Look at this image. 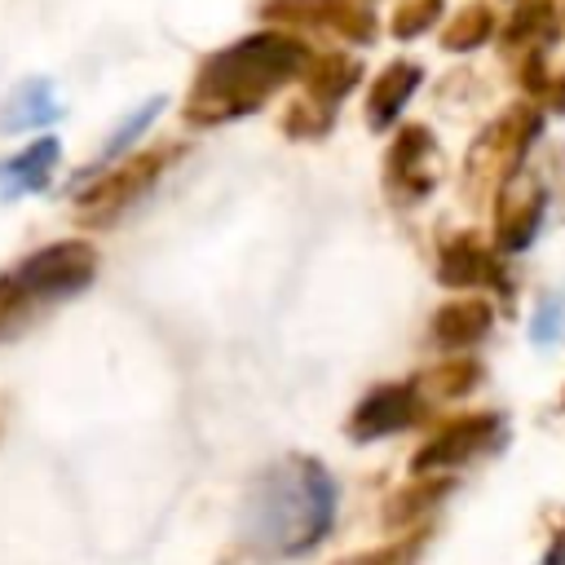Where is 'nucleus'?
Instances as JSON below:
<instances>
[{
  "mask_svg": "<svg viewBox=\"0 0 565 565\" xmlns=\"http://www.w3.org/2000/svg\"><path fill=\"white\" fill-rule=\"evenodd\" d=\"M57 115H62V106L53 97V84L35 75V79H22L4 97V106H0V132H31V128L53 124Z\"/></svg>",
  "mask_w": 565,
  "mask_h": 565,
  "instance_id": "nucleus-13",
  "label": "nucleus"
},
{
  "mask_svg": "<svg viewBox=\"0 0 565 565\" xmlns=\"http://www.w3.org/2000/svg\"><path fill=\"white\" fill-rule=\"evenodd\" d=\"M309 102L322 106V110H335V102L362 79V62L349 57V53H322V57H309Z\"/></svg>",
  "mask_w": 565,
  "mask_h": 565,
  "instance_id": "nucleus-15",
  "label": "nucleus"
},
{
  "mask_svg": "<svg viewBox=\"0 0 565 565\" xmlns=\"http://www.w3.org/2000/svg\"><path fill=\"white\" fill-rule=\"evenodd\" d=\"M181 159V146H154V150H128L115 159L88 190L75 194V221L79 225H115L132 203L150 194V185Z\"/></svg>",
  "mask_w": 565,
  "mask_h": 565,
  "instance_id": "nucleus-4",
  "label": "nucleus"
},
{
  "mask_svg": "<svg viewBox=\"0 0 565 565\" xmlns=\"http://www.w3.org/2000/svg\"><path fill=\"white\" fill-rule=\"evenodd\" d=\"M406 556H411V543H397V547H380V552L349 556V561H335V565H406Z\"/></svg>",
  "mask_w": 565,
  "mask_h": 565,
  "instance_id": "nucleus-25",
  "label": "nucleus"
},
{
  "mask_svg": "<svg viewBox=\"0 0 565 565\" xmlns=\"http://www.w3.org/2000/svg\"><path fill=\"white\" fill-rule=\"evenodd\" d=\"M547 88H552V106L565 110V79H547Z\"/></svg>",
  "mask_w": 565,
  "mask_h": 565,
  "instance_id": "nucleus-27",
  "label": "nucleus"
},
{
  "mask_svg": "<svg viewBox=\"0 0 565 565\" xmlns=\"http://www.w3.org/2000/svg\"><path fill=\"white\" fill-rule=\"evenodd\" d=\"M561 327H565V300H561V296H547V300L534 309V318H530V335H534L539 344H552V340L561 335Z\"/></svg>",
  "mask_w": 565,
  "mask_h": 565,
  "instance_id": "nucleus-24",
  "label": "nucleus"
},
{
  "mask_svg": "<svg viewBox=\"0 0 565 565\" xmlns=\"http://www.w3.org/2000/svg\"><path fill=\"white\" fill-rule=\"evenodd\" d=\"M428 384H433L441 397H463V393H472V388L481 384V366H477V362H450V366H437V371L428 375Z\"/></svg>",
  "mask_w": 565,
  "mask_h": 565,
  "instance_id": "nucleus-22",
  "label": "nucleus"
},
{
  "mask_svg": "<svg viewBox=\"0 0 565 565\" xmlns=\"http://www.w3.org/2000/svg\"><path fill=\"white\" fill-rule=\"evenodd\" d=\"M335 521V481L309 455L265 463L238 508V543L260 561H296L313 552Z\"/></svg>",
  "mask_w": 565,
  "mask_h": 565,
  "instance_id": "nucleus-1",
  "label": "nucleus"
},
{
  "mask_svg": "<svg viewBox=\"0 0 565 565\" xmlns=\"http://www.w3.org/2000/svg\"><path fill=\"white\" fill-rule=\"evenodd\" d=\"M490 35H494V9H490V4H468V9L441 31V44H446L450 53H468V49L486 44Z\"/></svg>",
  "mask_w": 565,
  "mask_h": 565,
  "instance_id": "nucleus-19",
  "label": "nucleus"
},
{
  "mask_svg": "<svg viewBox=\"0 0 565 565\" xmlns=\"http://www.w3.org/2000/svg\"><path fill=\"white\" fill-rule=\"evenodd\" d=\"M437 13H441V0H406L397 13H393V35L397 40H411V35H419L424 26H433L437 22Z\"/></svg>",
  "mask_w": 565,
  "mask_h": 565,
  "instance_id": "nucleus-23",
  "label": "nucleus"
},
{
  "mask_svg": "<svg viewBox=\"0 0 565 565\" xmlns=\"http://www.w3.org/2000/svg\"><path fill=\"white\" fill-rule=\"evenodd\" d=\"M159 110H163V97H146V102H141L132 115H124V119H119V128L102 141V154H97V159H102V163H110V159L128 154V150H132V141H137V137L159 119Z\"/></svg>",
  "mask_w": 565,
  "mask_h": 565,
  "instance_id": "nucleus-20",
  "label": "nucleus"
},
{
  "mask_svg": "<svg viewBox=\"0 0 565 565\" xmlns=\"http://www.w3.org/2000/svg\"><path fill=\"white\" fill-rule=\"evenodd\" d=\"M437 185V141L428 128L406 124L397 128L388 154H384V190L397 203H419Z\"/></svg>",
  "mask_w": 565,
  "mask_h": 565,
  "instance_id": "nucleus-6",
  "label": "nucleus"
},
{
  "mask_svg": "<svg viewBox=\"0 0 565 565\" xmlns=\"http://www.w3.org/2000/svg\"><path fill=\"white\" fill-rule=\"evenodd\" d=\"M561 402H565V393H561Z\"/></svg>",
  "mask_w": 565,
  "mask_h": 565,
  "instance_id": "nucleus-29",
  "label": "nucleus"
},
{
  "mask_svg": "<svg viewBox=\"0 0 565 565\" xmlns=\"http://www.w3.org/2000/svg\"><path fill=\"white\" fill-rule=\"evenodd\" d=\"M327 124H331V110L313 106L309 97L291 102V106H287V115H282V132H287V137H322V132H327Z\"/></svg>",
  "mask_w": 565,
  "mask_h": 565,
  "instance_id": "nucleus-21",
  "label": "nucleus"
},
{
  "mask_svg": "<svg viewBox=\"0 0 565 565\" xmlns=\"http://www.w3.org/2000/svg\"><path fill=\"white\" fill-rule=\"evenodd\" d=\"M4 424H9V397L0 393V437H4Z\"/></svg>",
  "mask_w": 565,
  "mask_h": 565,
  "instance_id": "nucleus-28",
  "label": "nucleus"
},
{
  "mask_svg": "<svg viewBox=\"0 0 565 565\" xmlns=\"http://www.w3.org/2000/svg\"><path fill=\"white\" fill-rule=\"evenodd\" d=\"M561 26H556V9L547 4V0H530L525 9H516L512 13V22H508V31H503V44L508 49H543V40H552Z\"/></svg>",
  "mask_w": 565,
  "mask_h": 565,
  "instance_id": "nucleus-18",
  "label": "nucleus"
},
{
  "mask_svg": "<svg viewBox=\"0 0 565 565\" xmlns=\"http://www.w3.org/2000/svg\"><path fill=\"white\" fill-rule=\"evenodd\" d=\"M419 84H424V71L415 62H388V71H380L371 93H366V124L388 128L402 115V106L415 97Z\"/></svg>",
  "mask_w": 565,
  "mask_h": 565,
  "instance_id": "nucleus-12",
  "label": "nucleus"
},
{
  "mask_svg": "<svg viewBox=\"0 0 565 565\" xmlns=\"http://www.w3.org/2000/svg\"><path fill=\"white\" fill-rule=\"evenodd\" d=\"M539 137V110L530 106H512L468 154V177L472 181H486V185H499L525 154V146Z\"/></svg>",
  "mask_w": 565,
  "mask_h": 565,
  "instance_id": "nucleus-7",
  "label": "nucleus"
},
{
  "mask_svg": "<svg viewBox=\"0 0 565 565\" xmlns=\"http://www.w3.org/2000/svg\"><path fill=\"white\" fill-rule=\"evenodd\" d=\"M490 322H494L490 300H472V296L468 300H450V305H441L433 313V340L441 349H468L490 331Z\"/></svg>",
  "mask_w": 565,
  "mask_h": 565,
  "instance_id": "nucleus-14",
  "label": "nucleus"
},
{
  "mask_svg": "<svg viewBox=\"0 0 565 565\" xmlns=\"http://www.w3.org/2000/svg\"><path fill=\"white\" fill-rule=\"evenodd\" d=\"M503 437V419L481 411V415H459L450 419L446 428H437L415 455H411V472L415 477H428V472H450L477 455H486L490 446H499Z\"/></svg>",
  "mask_w": 565,
  "mask_h": 565,
  "instance_id": "nucleus-5",
  "label": "nucleus"
},
{
  "mask_svg": "<svg viewBox=\"0 0 565 565\" xmlns=\"http://www.w3.org/2000/svg\"><path fill=\"white\" fill-rule=\"evenodd\" d=\"M446 490H450V481H446V477H437V472L415 477L406 490H397V494L384 503V525H388V530H402V525H411V521L428 516V512L446 499Z\"/></svg>",
  "mask_w": 565,
  "mask_h": 565,
  "instance_id": "nucleus-16",
  "label": "nucleus"
},
{
  "mask_svg": "<svg viewBox=\"0 0 565 565\" xmlns=\"http://www.w3.org/2000/svg\"><path fill=\"white\" fill-rule=\"evenodd\" d=\"M97 278V247L88 238H57L13 260L0 274V344L22 335L40 313L79 296Z\"/></svg>",
  "mask_w": 565,
  "mask_h": 565,
  "instance_id": "nucleus-3",
  "label": "nucleus"
},
{
  "mask_svg": "<svg viewBox=\"0 0 565 565\" xmlns=\"http://www.w3.org/2000/svg\"><path fill=\"white\" fill-rule=\"evenodd\" d=\"M309 57L313 53L287 31H256V35H243V40L216 49L190 84L185 124L212 128V124L260 110L282 84L305 75Z\"/></svg>",
  "mask_w": 565,
  "mask_h": 565,
  "instance_id": "nucleus-2",
  "label": "nucleus"
},
{
  "mask_svg": "<svg viewBox=\"0 0 565 565\" xmlns=\"http://www.w3.org/2000/svg\"><path fill=\"white\" fill-rule=\"evenodd\" d=\"M57 159H62V141L57 137H35L18 154L0 159V199L44 190L53 181V172H57Z\"/></svg>",
  "mask_w": 565,
  "mask_h": 565,
  "instance_id": "nucleus-11",
  "label": "nucleus"
},
{
  "mask_svg": "<svg viewBox=\"0 0 565 565\" xmlns=\"http://www.w3.org/2000/svg\"><path fill=\"white\" fill-rule=\"evenodd\" d=\"M539 221H543V190H530L516 203H499V230H494L499 247L503 252L530 247V238L539 234Z\"/></svg>",
  "mask_w": 565,
  "mask_h": 565,
  "instance_id": "nucleus-17",
  "label": "nucleus"
},
{
  "mask_svg": "<svg viewBox=\"0 0 565 565\" xmlns=\"http://www.w3.org/2000/svg\"><path fill=\"white\" fill-rule=\"evenodd\" d=\"M265 18L274 22H305V26H322L335 31L353 44H371L375 40V13L358 0H265L260 4Z\"/></svg>",
  "mask_w": 565,
  "mask_h": 565,
  "instance_id": "nucleus-8",
  "label": "nucleus"
},
{
  "mask_svg": "<svg viewBox=\"0 0 565 565\" xmlns=\"http://www.w3.org/2000/svg\"><path fill=\"white\" fill-rule=\"evenodd\" d=\"M437 278H441L446 287H499V291L508 296L503 265H499V256H494L477 234H455V238L441 247Z\"/></svg>",
  "mask_w": 565,
  "mask_h": 565,
  "instance_id": "nucleus-10",
  "label": "nucleus"
},
{
  "mask_svg": "<svg viewBox=\"0 0 565 565\" xmlns=\"http://www.w3.org/2000/svg\"><path fill=\"white\" fill-rule=\"evenodd\" d=\"M424 402H419V384H380L371 388L353 415H349V437L353 441H375V437H388V433H402L419 419Z\"/></svg>",
  "mask_w": 565,
  "mask_h": 565,
  "instance_id": "nucleus-9",
  "label": "nucleus"
},
{
  "mask_svg": "<svg viewBox=\"0 0 565 565\" xmlns=\"http://www.w3.org/2000/svg\"><path fill=\"white\" fill-rule=\"evenodd\" d=\"M539 565H565V534H561V539L547 547V556H543Z\"/></svg>",
  "mask_w": 565,
  "mask_h": 565,
  "instance_id": "nucleus-26",
  "label": "nucleus"
}]
</instances>
